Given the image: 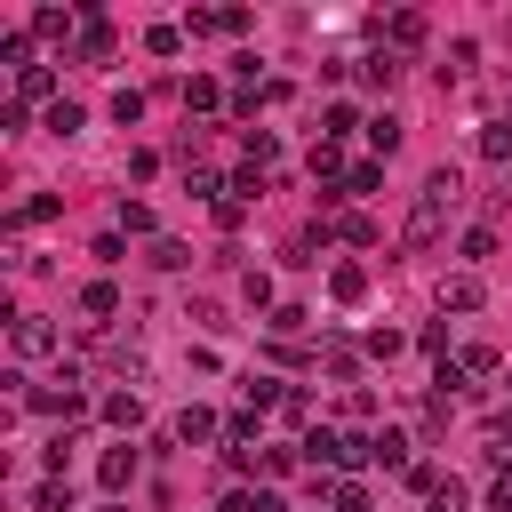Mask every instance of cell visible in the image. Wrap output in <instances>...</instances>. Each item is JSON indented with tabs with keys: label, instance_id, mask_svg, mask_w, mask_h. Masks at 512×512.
Wrapping results in <instances>:
<instances>
[{
	"label": "cell",
	"instance_id": "7c38bea8",
	"mask_svg": "<svg viewBox=\"0 0 512 512\" xmlns=\"http://www.w3.org/2000/svg\"><path fill=\"white\" fill-rule=\"evenodd\" d=\"M368 144L392 160V152H400V120H392V112H376V120H368Z\"/></svg>",
	"mask_w": 512,
	"mask_h": 512
},
{
	"label": "cell",
	"instance_id": "603a6c76",
	"mask_svg": "<svg viewBox=\"0 0 512 512\" xmlns=\"http://www.w3.org/2000/svg\"><path fill=\"white\" fill-rule=\"evenodd\" d=\"M424 40V16H392V48H416Z\"/></svg>",
	"mask_w": 512,
	"mask_h": 512
},
{
	"label": "cell",
	"instance_id": "6da1fadb",
	"mask_svg": "<svg viewBox=\"0 0 512 512\" xmlns=\"http://www.w3.org/2000/svg\"><path fill=\"white\" fill-rule=\"evenodd\" d=\"M456 200H464V176L456 168H432L424 176V192H416V208H408V224H400V248H440V232H448V216H456Z\"/></svg>",
	"mask_w": 512,
	"mask_h": 512
},
{
	"label": "cell",
	"instance_id": "4316f807",
	"mask_svg": "<svg viewBox=\"0 0 512 512\" xmlns=\"http://www.w3.org/2000/svg\"><path fill=\"white\" fill-rule=\"evenodd\" d=\"M120 232H152V208L144 200H120Z\"/></svg>",
	"mask_w": 512,
	"mask_h": 512
},
{
	"label": "cell",
	"instance_id": "484cf974",
	"mask_svg": "<svg viewBox=\"0 0 512 512\" xmlns=\"http://www.w3.org/2000/svg\"><path fill=\"white\" fill-rule=\"evenodd\" d=\"M376 184H384V168H376V160H360V168L344 176V192H376Z\"/></svg>",
	"mask_w": 512,
	"mask_h": 512
},
{
	"label": "cell",
	"instance_id": "9c48e42d",
	"mask_svg": "<svg viewBox=\"0 0 512 512\" xmlns=\"http://www.w3.org/2000/svg\"><path fill=\"white\" fill-rule=\"evenodd\" d=\"M32 96H56V72H48V64H32V72H16V104H32Z\"/></svg>",
	"mask_w": 512,
	"mask_h": 512
},
{
	"label": "cell",
	"instance_id": "7a4b0ae2",
	"mask_svg": "<svg viewBox=\"0 0 512 512\" xmlns=\"http://www.w3.org/2000/svg\"><path fill=\"white\" fill-rule=\"evenodd\" d=\"M8 344H16V360H40V352H56V328H48L40 312H16V328H8Z\"/></svg>",
	"mask_w": 512,
	"mask_h": 512
},
{
	"label": "cell",
	"instance_id": "30bf717a",
	"mask_svg": "<svg viewBox=\"0 0 512 512\" xmlns=\"http://www.w3.org/2000/svg\"><path fill=\"white\" fill-rule=\"evenodd\" d=\"M80 120H88V112H80L72 96H56V104H48V136H80Z\"/></svg>",
	"mask_w": 512,
	"mask_h": 512
},
{
	"label": "cell",
	"instance_id": "5bb4252c",
	"mask_svg": "<svg viewBox=\"0 0 512 512\" xmlns=\"http://www.w3.org/2000/svg\"><path fill=\"white\" fill-rule=\"evenodd\" d=\"M176 440H216V416H208V408H184V416H176Z\"/></svg>",
	"mask_w": 512,
	"mask_h": 512
},
{
	"label": "cell",
	"instance_id": "52a82bcc",
	"mask_svg": "<svg viewBox=\"0 0 512 512\" xmlns=\"http://www.w3.org/2000/svg\"><path fill=\"white\" fill-rule=\"evenodd\" d=\"M80 56H88V64H104V56H112V24H104V16H88V24H80Z\"/></svg>",
	"mask_w": 512,
	"mask_h": 512
},
{
	"label": "cell",
	"instance_id": "8992f818",
	"mask_svg": "<svg viewBox=\"0 0 512 512\" xmlns=\"http://www.w3.org/2000/svg\"><path fill=\"white\" fill-rule=\"evenodd\" d=\"M328 296H336V304H360V296H368V272H360V264H336V272H328Z\"/></svg>",
	"mask_w": 512,
	"mask_h": 512
},
{
	"label": "cell",
	"instance_id": "ffe728a7",
	"mask_svg": "<svg viewBox=\"0 0 512 512\" xmlns=\"http://www.w3.org/2000/svg\"><path fill=\"white\" fill-rule=\"evenodd\" d=\"M144 48H152V56H176V48H184V32H176V24H152V32H144Z\"/></svg>",
	"mask_w": 512,
	"mask_h": 512
},
{
	"label": "cell",
	"instance_id": "cb8c5ba5",
	"mask_svg": "<svg viewBox=\"0 0 512 512\" xmlns=\"http://www.w3.org/2000/svg\"><path fill=\"white\" fill-rule=\"evenodd\" d=\"M0 56H8L16 72H32V40H24V32H8V40H0Z\"/></svg>",
	"mask_w": 512,
	"mask_h": 512
},
{
	"label": "cell",
	"instance_id": "f1b7e54d",
	"mask_svg": "<svg viewBox=\"0 0 512 512\" xmlns=\"http://www.w3.org/2000/svg\"><path fill=\"white\" fill-rule=\"evenodd\" d=\"M376 464H408V440L400 432H376Z\"/></svg>",
	"mask_w": 512,
	"mask_h": 512
},
{
	"label": "cell",
	"instance_id": "2e32d148",
	"mask_svg": "<svg viewBox=\"0 0 512 512\" xmlns=\"http://www.w3.org/2000/svg\"><path fill=\"white\" fill-rule=\"evenodd\" d=\"M152 264H160V272H184L192 248H184V240H152Z\"/></svg>",
	"mask_w": 512,
	"mask_h": 512
},
{
	"label": "cell",
	"instance_id": "44dd1931",
	"mask_svg": "<svg viewBox=\"0 0 512 512\" xmlns=\"http://www.w3.org/2000/svg\"><path fill=\"white\" fill-rule=\"evenodd\" d=\"M112 120H120V128H136V120H144V96H136V88H120V96H112Z\"/></svg>",
	"mask_w": 512,
	"mask_h": 512
},
{
	"label": "cell",
	"instance_id": "d4e9b609",
	"mask_svg": "<svg viewBox=\"0 0 512 512\" xmlns=\"http://www.w3.org/2000/svg\"><path fill=\"white\" fill-rule=\"evenodd\" d=\"M336 168H344V152H336V144L320 136V144H312V176H336Z\"/></svg>",
	"mask_w": 512,
	"mask_h": 512
},
{
	"label": "cell",
	"instance_id": "ac0fdd59",
	"mask_svg": "<svg viewBox=\"0 0 512 512\" xmlns=\"http://www.w3.org/2000/svg\"><path fill=\"white\" fill-rule=\"evenodd\" d=\"M224 512H288V504H280V496H272V488H248V496H232V504H224Z\"/></svg>",
	"mask_w": 512,
	"mask_h": 512
},
{
	"label": "cell",
	"instance_id": "7402d4cb",
	"mask_svg": "<svg viewBox=\"0 0 512 512\" xmlns=\"http://www.w3.org/2000/svg\"><path fill=\"white\" fill-rule=\"evenodd\" d=\"M488 256H496V232H488V224H480V232H464V264H488Z\"/></svg>",
	"mask_w": 512,
	"mask_h": 512
},
{
	"label": "cell",
	"instance_id": "3957f363",
	"mask_svg": "<svg viewBox=\"0 0 512 512\" xmlns=\"http://www.w3.org/2000/svg\"><path fill=\"white\" fill-rule=\"evenodd\" d=\"M440 304H448V312H480V304H488L480 272H448V280H440Z\"/></svg>",
	"mask_w": 512,
	"mask_h": 512
},
{
	"label": "cell",
	"instance_id": "e0dca14e",
	"mask_svg": "<svg viewBox=\"0 0 512 512\" xmlns=\"http://www.w3.org/2000/svg\"><path fill=\"white\" fill-rule=\"evenodd\" d=\"M32 504H40V512H72V488H64V480H40Z\"/></svg>",
	"mask_w": 512,
	"mask_h": 512
},
{
	"label": "cell",
	"instance_id": "277c9868",
	"mask_svg": "<svg viewBox=\"0 0 512 512\" xmlns=\"http://www.w3.org/2000/svg\"><path fill=\"white\" fill-rule=\"evenodd\" d=\"M96 480H104V488L120 496V488L136 480V448H104V464H96Z\"/></svg>",
	"mask_w": 512,
	"mask_h": 512
},
{
	"label": "cell",
	"instance_id": "83f0119b",
	"mask_svg": "<svg viewBox=\"0 0 512 512\" xmlns=\"http://www.w3.org/2000/svg\"><path fill=\"white\" fill-rule=\"evenodd\" d=\"M456 368H464V376H496V352H488V344H472V352H464Z\"/></svg>",
	"mask_w": 512,
	"mask_h": 512
},
{
	"label": "cell",
	"instance_id": "4dcf8cb0",
	"mask_svg": "<svg viewBox=\"0 0 512 512\" xmlns=\"http://www.w3.org/2000/svg\"><path fill=\"white\" fill-rule=\"evenodd\" d=\"M504 40H512V24H504Z\"/></svg>",
	"mask_w": 512,
	"mask_h": 512
},
{
	"label": "cell",
	"instance_id": "f546056e",
	"mask_svg": "<svg viewBox=\"0 0 512 512\" xmlns=\"http://www.w3.org/2000/svg\"><path fill=\"white\" fill-rule=\"evenodd\" d=\"M336 512H368V488L360 480H336Z\"/></svg>",
	"mask_w": 512,
	"mask_h": 512
},
{
	"label": "cell",
	"instance_id": "8fae6325",
	"mask_svg": "<svg viewBox=\"0 0 512 512\" xmlns=\"http://www.w3.org/2000/svg\"><path fill=\"white\" fill-rule=\"evenodd\" d=\"M80 312H96V320L120 312V288H112V280H88V288H80Z\"/></svg>",
	"mask_w": 512,
	"mask_h": 512
},
{
	"label": "cell",
	"instance_id": "4fadbf2b",
	"mask_svg": "<svg viewBox=\"0 0 512 512\" xmlns=\"http://www.w3.org/2000/svg\"><path fill=\"white\" fill-rule=\"evenodd\" d=\"M328 232H344V240H352V248H368V240H376V216H360V208H352V216H336V224H328Z\"/></svg>",
	"mask_w": 512,
	"mask_h": 512
},
{
	"label": "cell",
	"instance_id": "d6986e66",
	"mask_svg": "<svg viewBox=\"0 0 512 512\" xmlns=\"http://www.w3.org/2000/svg\"><path fill=\"white\" fill-rule=\"evenodd\" d=\"M32 32H40V40H64V32H72V16H56V8H32Z\"/></svg>",
	"mask_w": 512,
	"mask_h": 512
},
{
	"label": "cell",
	"instance_id": "ba28073f",
	"mask_svg": "<svg viewBox=\"0 0 512 512\" xmlns=\"http://www.w3.org/2000/svg\"><path fill=\"white\" fill-rule=\"evenodd\" d=\"M104 424L136 432V424H144V400H136V392H112V400H104Z\"/></svg>",
	"mask_w": 512,
	"mask_h": 512
},
{
	"label": "cell",
	"instance_id": "9a60e30c",
	"mask_svg": "<svg viewBox=\"0 0 512 512\" xmlns=\"http://www.w3.org/2000/svg\"><path fill=\"white\" fill-rule=\"evenodd\" d=\"M480 152H488V160H512V120H488V128H480Z\"/></svg>",
	"mask_w": 512,
	"mask_h": 512
},
{
	"label": "cell",
	"instance_id": "5b68a950",
	"mask_svg": "<svg viewBox=\"0 0 512 512\" xmlns=\"http://www.w3.org/2000/svg\"><path fill=\"white\" fill-rule=\"evenodd\" d=\"M352 72H360L368 88H392V80H400V56H392V48H376V56H360Z\"/></svg>",
	"mask_w": 512,
	"mask_h": 512
}]
</instances>
